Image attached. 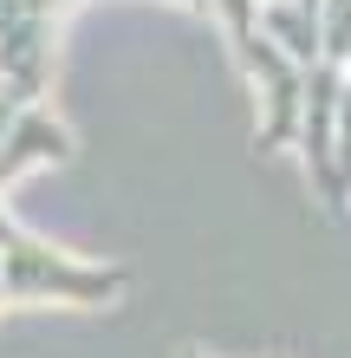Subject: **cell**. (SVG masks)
Instances as JSON below:
<instances>
[{"mask_svg": "<svg viewBox=\"0 0 351 358\" xmlns=\"http://www.w3.org/2000/svg\"><path fill=\"white\" fill-rule=\"evenodd\" d=\"M0 287H7V306H111L130 293V273L27 235L0 202Z\"/></svg>", "mask_w": 351, "mask_h": 358, "instance_id": "6da1fadb", "label": "cell"}, {"mask_svg": "<svg viewBox=\"0 0 351 358\" xmlns=\"http://www.w3.org/2000/svg\"><path fill=\"white\" fill-rule=\"evenodd\" d=\"M338 92H345V66L332 59H319L313 72H306V98H299V157H306V176H313L319 202L345 208V189H338V170H332V137H338Z\"/></svg>", "mask_w": 351, "mask_h": 358, "instance_id": "7a4b0ae2", "label": "cell"}, {"mask_svg": "<svg viewBox=\"0 0 351 358\" xmlns=\"http://www.w3.org/2000/svg\"><path fill=\"white\" fill-rule=\"evenodd\" d=\"M39 163H72V131L52 104H20V117L0 137V189L39 170Z\"/></svg>", "mask_w": 351, "mask_h": 358, "instance_id": "3957f363", "label": "cell"}, {"mask_svg": "<svg viewBox=\"0 0 351 358\" xmlns=\"http://www.w3.org/2000/svg\"><path fill=\"white\" fill-rule=\"evenodd\" d=\"M260 33L293 59L299 72H313L325 59V33H319V7H293V0H260Z\"/></svg>", "mask_w": 351, "mask_h": 358, "instance_id": "277c9868", "label": "cell"}, {"mask_svg": "<svg viewBox=\"0 0 351 358\" xmlns=\"http://www.w3.org/2000/svg\"><path fill=\"white\" fill-rule=\"evenodd\" d=\"M202 13L228 33L234 59H247V52L260 46V0H202Z\"/></svg>", "mask_w": 351, "mask_h": 358, "instance_id": "5b68a950", "label": "cell"}, {"mask_svg": "<svg viewBox=\"0 0 351 358\" xmlns=\"http://www.w3.org/2000/svg\"><path fill=\"white\" fill-rule=\"evenodd\" d=\"M319 33H325V59L345 66V52H351V0H319Z\"/></svg>", "mask_w": 351, "mask_h": 358, "instance_id": "8992f818", "label": "cell"}, {"mask_svg": "<svg viewBox=\"0 0 351 358\" xmlns=\"http://www.w3.org/2000/svg\"><path fill=\"white\" fill-rule=\"evenodd\" d=\"M332 170H338V189L351 202V72H345V92H338V137H332Z\"/></svg>", "mask_w": 351, "mask_h": 358, "instance_id": "52a82bcc", "label": "cell"}, {"mask_svg": "<svg viewBox=\"0 0 351 358\" xmlns=\"http://www.w3.org/2000/svg\"><path fill=\"white\" fill-rule=\"evenodd\" d=\"M182 7H189V13H202V0H182Z\"/></svg>", "mask_w": 351, "mask_h": 358, "instance_id": "ba28073f", "label": "cell"}, {"mask_svg": "<svg viewBox=\"0 0 351 358\" xmlns=\"http://www.w3.org/2000/svg\"><path fill=\"white\" fill-rule=\"evenodd\" d=\"M0 313H7V287H0Z\"/></svg>", "mask_w": 351, "mask_h": 358, "instance_id": "9c48e42d", "label": "cell"}, {"mask_svg": "<svg viewBox=\"0 0 351 358\" xmlns=\"http://www.w3.org/2000/svg\"><path fill=\"white\" fill-rule=\"evenodd\" d=\"M293 7H319V0H293Z\"/></svg>", "mask_w": 351, "mask_h": 358, "instance_id": "30bf717a", "label": "cell"}, {"mask_svg": "<svg viewBox=\"0 0 351 358\" xmlns=\"http://www.w3.org/2000/svg\"><path fill=\"white\" fill-rule=\"evenodd\" d=\"M345 72H351V52H345Z\"/></svg>", "mask_w": 351, "mask_h": 358, "instance_id": "8fae6325", "label": "cell"}, {"mask_svg": "<svg viewBox=\"0 0 351 358\" xmlns=\"http://www.w3.org/2000/svg\"><path fill=\"white\" fill-rule=\"evenodd\" d=\"M189 358H202V352H189Z\"/></svg>", "mask_w": 351, "mask_h": 358, "instance_id": "7c38bea8", "label": "cell"}]
</instances>
